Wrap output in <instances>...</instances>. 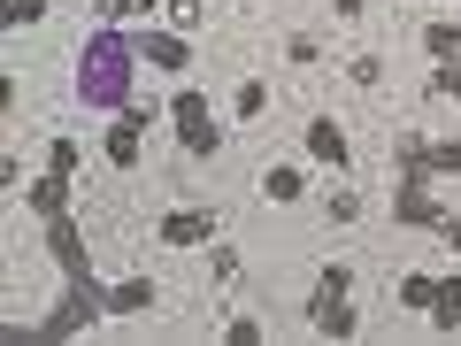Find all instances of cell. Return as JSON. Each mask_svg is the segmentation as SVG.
<instances>
[{
    "instance_id": "cell-6",
    "label": "cell",
    "mask_w": 461,
    "mask_h": 346,
    "mask_svg": "<svg viewBox=\"0 0 461 346\" xmlns=\"http://www.w3.org/2000/svg\"><path fill=\"white\" fill-rule=\"evenodd\" d=\"M147 123H154L147 108H115L108 139H100V147H108V162H115V169H131V162H139V139H147Z\"/></svg>"
},
{
    "instance_id": "cell-18",
    "label": "cell",
    "mask_w": 461,
    "mask_h": 346,
    "mask_svg": "<svg viewBox=\"0 0 461 346\" xmlns=\"http://www.w3.org/2000/svg\"><path fill=\"white\" fill-rule=\"evenodd\" d=\"M0 16H8V32H23V23H47V0H8Z\"/></svg>"
},
{
    "instance_id": "cell-8",
    "label": "cell",
    "mask_w": 461,
    "mask_h": 346,
    "mask_svg": "<svg viewBox=\"0 0 461 346\" xmlns=\"http://www.w3.org/2000/svg\"><path fill=\"white\" fill-rule=\"evenodd\" d=\"M154 239H162V247H200V239H215V208H177V215H162Z\"/></svg>"
},
{
    "instance_id": "cell-13",
    "label": "cell",
    "mask_w": 461,
    "mask_h": 346,
    "mask_svg": "<svg viewBox=\"0 0 461 346\" xmlns=\"http://www.w3.org/2000/svg\"><path fill=\"white\" fill-rule=\"evenodd\" d=\"M430 323L461 331V278H438V300H430Z\"/></svg>"
},
{
    "instance_id": "cell-17",
    "label": "cell",
    "mask_w": 461,
    "mask_h": 346,
    "mask_svg": "<svg viewBox=\"0 0 461 346\" xmlns=\"http://www.w3.org/2000/svg\"><path fill=\"white\" fill-rule=\"evenodd\" d=\"M438 300V278H400V308H430Z\"/></svg>"
},
{
    "instance_id": "cell-1",
    "label": "cell",
    "mask_w": 461,
    "mask_h": 346,
    "mask_svg": "<svg viewBox=\"0 0 461 346\" xmlns=\"http://www.w3.org/2000/svg\"><path fill=\"white\" fill-rule=\"evenodd\" d=\"M131 77H139L131 32L100 23V32L77 47V100H85V108H131Z\"/></svg>"
},
{
    "instance_id": "cell-11",
    "label": "cell",
    "mask_w": 461,
    "mask_h": 346,
    "mask_svg": "<svg viewBox=\"0 0 461 346\" xmlns=\"http://www.w3.org/2000/svg\"><path fill=\"white\" fill-rule=\"evenodd\" d=\"M346 293H354V269L323 262V269H315V300H308V308H330V300H346Z\"/></svg>"
},
{
    "instance_id": "cell-27",
    "label": "cell",
    "mask_w": 461,
    "mask_h": 346,
    "mask_svg": "<svg viewBox=\"0 0 461 346\" xmlns=\"http://www.w3.org/2000/svg\"><path fill=\"white\" fill-rule=\"evenodd\" d=\"M438 239H446V247L461 254V215H446V223H438Z\"/></svg>"
},
{
    "instance_id": "cell-24",
    "label": "cell",
    "mask_w": 461,
    "mask_h": 346,
    "mask_svg": "<svg viewBox=\"0 0 461 346\" xmlns=\"http://www.w3.org/2000/svg\"><path fill=\"white\" fill-rule=\"evenodd\" d=\"M200 23V0H169V32H193Z\"/></svg>"
},
{
    "instance_id": "cell-20",
    "label": "cell",
    "mask_w": 461,
    "mask_h": 346,
    "mask_svg": "<svg viewBox=\"0 0 461 346\" xmlns=\"http://www.w3.org/2000/svg\"><path fill=\"white\" fill-rule=\"evenodd\" d=\"M230 108H239V115H247V123H254V115L269 108V85H254V77H247V85H239V100H230Z\"/></svg>"
},
{
    "instance_id": "cell-21",
    "label": "cell",
    "mask_w": 461,
    "mask_h": 346,
    "mask_svg": "<svg viewBox=\"0 0 461 346\" xmlns=\"http://www.w3.org/2000/svg\"><path fill=\"white\" fill-rule=\"evenodd\" d=\"M285 62H300V69H315V62H323V47H315V39L300 32V39H285Z\"/></svg>"
},
{
    "instance_id": "cell-23",
    "label": "cell",
    "mask_w": 461,
    "mask_h": 346,
    "mask_svg": "<svg viewBox=\"0 0 461 346\" xmlns=\"http://www.w3.org/2000/svg\"><path fill=\"white\" fill-rule=\"evenodd\" d=\"M430 93H454V100H461V62H438V69H430Z\"/></svg>"
},
{
    "instance_id": "cell-2",
    "label": "cell",
    "mask_w": 461,
    "mask_h": 346,
    "mask_svg": "<svg viewBox=\"0 0 461 346\" xmlns=\"http://www.w3.org/2000/svg\"><path fill=\"white\" fill-rule=\"evenodd\" d=\"M169 123H177V147L193 154V162H208V154L223 147V132H215V108H208V93H193V85H177V100H169Z\"/></svg>"
},
{
    "instance_id": "cell-9",
    "label": "cell",
    "mask_w": 461,
    "mask_h": 346,
    "mask_svg": "<svg viewBox=\"0 0 461 346\" xmlns=\"http://www.w3.org/2000/svg\"><path fill=\"white\" fill-rule=\"evenodd\" d=\"M308 154H315L323 169H346V162H354V147H346V132L330 123V115H315V123H308Z\"/></svg>"
},
{
    "instance_id": "cell-26",
    "label": "cell",
    "mask_w": 461,
    "mask_h": 346,
    "mask_svg": "<svg viewBox=\"0 0 461 346\" xmlns=\"http://www.w3.org/2000/svg\"><path fill=\"white\" fill-rule=\"evenodd\" d=\"M154 8H169V0H123L115 16H147V23H154Z\"/></svg>"
},
{
    "instance_id": "cell-22",
    "label": "cell",
    "mask_w": 461,
    "mask_h": 346,
    "mask_svg": "<svg viewBox=\"0 0 461 346\" xmlns=\"http://www.w3.org/2000/svg\"><path fill=\"white\" fill-rule=\"evenodd\" d=\"M77 154H85L77 139H54V147H47V169H62V178H69V169H77Z\"/></svg>"
},
{
    "instance_id": "cell-7",
    "label": "cell",
    "mask_w": 461,
    "mask_h": 346,
    "mask_svg": "<svg viewBox=\"0 0 461 346\" xmlns=\"http://www.w3.org/2000/svg\"><path fill=\"white\" fill-rule=\"evenodd\" d=\"M131 47H139V62H154V69H193V47H185V32H131Z\"/></svg>"
},
{
    "instance_id": "cell-12",
    "label": "cell",
    "mask_w": 461,
    "mask_h": 346,
    "mask_svg": "<svg viewBox=\"0 0 461 346\" xmlns=\"http://www.w3.org/2000/svg\"><path fill=\"white\" fill-rule=\"evenodd\" d=\"M262 193H269V200H300V193H308V178H300L293 162H269V169H262Z\"/></svg>"
},
{
    "instance_id": "cell-16",
    "label": "cell",
    "mask_w": 461,
    "mask_h": 346,
    "mask_svg": "<svg viewBox=\"0 0 461 346\" xmlns=\"http://www.w3.org/2000/svg\"><path fill=\"white\" fill-rule=\"evenodd\" d=\"M423 47L438 62H461V23H423Z\"/></svg>"
},
{
    "instance_id": "cell-25",
    "label": "cell",
    "mask_w": 461,
    "mask_h": 346,
    "mask_svg": "<svg viewBox=\"0 0 461 346\" xmlns=\"http://www.w3.org/2000/svg\"><path fill=\"white\" fill-rule=\"evenodd\" d=\"M223 339H230V346H254V339H262V323H254V315H230Z\"/></svg>"
},
{
    "instance_id": "cell-15",
    "label": "cell",
    "mask_w": 461,
    "mask_h": 346,
    "mask_svg": "<svg viewBox=\"0 0 461 346\" xmlns=\"http://www.w3.org/2000/svg\"><path fill=\"white\" fill-rule=\"evenodd\" d=\"M315 315V331H323V339H354V308H346V300H330V308H308Z\"/></svg>"
},
{
    "instance_id": "cell-14",
    "label": "cell",
    "mask_w": 461,
    "mask_h": 346,
    "mask_svg": "<svg viewBox=\"0 0 461 346\" xmlns=\"http://www.w3.org/2000/svg\"><path fill=\"white\" fill-rule=\"evenodd\" d=\"M139 308H154V278H131V285H115V300H108V315H139Z\"/></svg>"
},
{
    "instance_id": "cell-10",
    "label": "cell",
    "mask_w": 461,
    "mask_h": 346,
    "mask_svg": "<svg viewBox=\"0 0 461 346\" xmlns=\"http://www.w3.org/2000/svg\"><path fill=\"white\" fill-rule=\"evenodd\" d=\"M16 193L32 200V215H54V208H69V178H62V169H47L39 185H16Z\"/></svg>"
},
{
    "instance_id": "cell-4",
    "label": "cell",
    "mask_w": 461,
    "mask_h": 346,
    "mask_svg": "<svg viewBox=\"0 0 461 346\" xmlns=\"http://www.w3.org/2000/svg\"><path fill=\"white\" fill-rule=\"evenodd\" d=\"M39 223H47V254L62 262V278H69V285H100V278H93V254H85V231L69 223V208L39 215Z\"/></svg>"
},
{
    "instance_id": "cell-19",
    "label": "cell",
    "mask_w": 461,
    "mask_h": 346,
    "mask_svg": "<svg viewBox=\"0 0 461 346\" xmlns=\"http://www.w3.org/2000/svg\"><path fill=\"white\" fill-rule=\"evenodd\" d=\"M346 77H354V85H384V62H377V54H346Z\"/></svg>"
},
{
    "instance_id": "cell-3",
    "label": "cell",
    "mask_w": 461,
    "mask_h": 346,
    "mask_svg": "<svg viewBox=\"0 0 461 346\" xmlns=\"http://www.w3.org/2000/svg\"><path fill=\"white\" fill-rule=\"evenodd\" d=\"M393 162H400V178H461V139H415V132H400Z\"/></svg>"
},
{
    "instance_id": "cell-5",
    "label": "cell",
    "mask_w": 461,
    "mask_h": 346,
    "mask_svg": "<svg viewBox=\"0 0 461 346\" xmlns=\"http://www.w3.org/2000/svg\"><path fill=\"white\" fill-rule=\"evenodd\" d=\"M393 215H400L408 231H438V223H446V208L430 200V178H400V185H393Z\"/></svg>"
}]
</instances>
